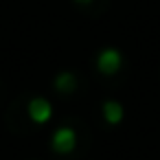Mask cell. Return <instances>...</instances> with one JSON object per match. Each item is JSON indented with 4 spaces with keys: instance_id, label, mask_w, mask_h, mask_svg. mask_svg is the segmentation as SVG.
I'll use <instances>...</instances> for the list:
<instances>
[{
    "instance_id": "cell-1",
    "label": "cell",
    "mask_w": 160,
    "mask_h": 160,
    "mask_svg": "<svg viewBox=\"0 0 160 160\" xmlns=\"http://www.w3.org/2000/svg\"><path fill=\"white\" fill-rule=\"evenodd\" d=\"M51 145H53V149H55L57 153H70V151L75 149V145H77V134H75V129H70V127H59V129L53 134Z\"/></svg>"
},
{
    "instance_id": "cell-2",
    "label": "cell",
    "mask_w": 160,
    "mask_h": 160,
    "mask_svg": "<svg viewBox=\"0 0 160 160\" xmlns=\"http://www.w3.org/2000/svg\"><path fill=\"white\" fill-rule=\"evenodd\" d=\"M121 62H123V57L116 48H103L97 57V68L103 75H114L121 68Z\"/></svg>"
},
{
    "instance_id": "cell-3",
    "label": "cell",
    "mask_w": 160,
    "mask_h": 160,
    "mask_svg": "<svg viewBox=\"0 0 160 160\" xmlns=\"http://www.w3.org/2000/svg\"><path fill=\"white\" fill-rule=\"evenodd\" d=\"M27 110H29L31 121H35V123H46V121H51V116H53V108H51V103H48L46 99H42V97L31 99Z\"/></svg>"
},
{
    "instance_id": "cell-4",
    "label": "cell",
    "mask_w": 160,
    "mask_h": 160,
    "mask_svg": "<svg viewBox=\"0 0 160 160\" xmlns=\"http://www.w3.org/2000/svg\"><path fill=\"white\" fill-rule=\"evenodd\" d=\"M103 118L110 125H116L123 121V105L118 101H105L103 103Z\"/></svg>"
},
{
    "instance_id": "cell-5",
    "label": "cell",
    "mask_w": 160,
    "mask_h": 160,
    "mask_svg": "<svg viewBox=\"0 0 160 160\" xmlns=\"http://www.w3.org/2000/svg\"><path fill=\"white\" fill-rule=\"evenodd\" d=\"M55 88L62 92V94H68L77 88V77L72 72H59L57 79H55Z\"/></svg>"
},
{
    "instance_id": "cell-6",
    "label": "cell",
    "mask_w": 160,
    "mask_h": 160,
    "mask_svg": "<svg viewBox=\"0 0 160 160\" xmlns=\"http://www.w3.org/2000/svg\"><path fill=\"white\" fill-rule=\"evenodd\" d=\"M75 2H79V5H88V2H92V0H75Z\"/></svg>"
}]
</instances>
